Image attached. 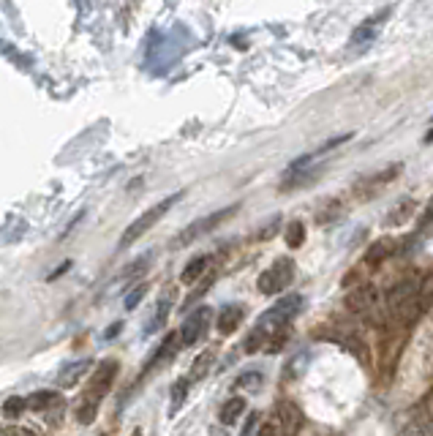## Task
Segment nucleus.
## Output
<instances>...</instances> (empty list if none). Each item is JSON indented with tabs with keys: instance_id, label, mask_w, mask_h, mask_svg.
I'll list each match as a JSON object with an SVG mask.
<instances>
[{
	"instance_id": "f257e3e1",
	"label": "nucleus",
	"mask_w": 433,
	"mask_h": 436,
	"mask_svg": "<svg viewBox=\"0 0 433 436\" xmlns=\"http://www.w3.org/2000/svg\"><path fill=\"white\" fill-rule=\"evenodd\" d=\"M180 199H183V191H177V194H169V197H164V199H161V202H156V205H153L150 210H145V213H142V216L136 218V221L131 224L129 229L123 232V237H120V248H129L131 243H136V240H139V237H142V235H145V232H147L150 226H156V224H158L161 218L167 216V213L172 210L174 205L180 202Z\"/></svg>"
},
{
	"instance_id": "f03ea898",
	"label": "nucleus",
	"mask_w": 433,
	"mask_h": 436,
	"mask_svg": "<svg viewBox=\"0 0 433 436\" xmlns=\"http://www.w3.org/2000/svg\"><path fill=\"white\" fill-rule=\"evenodd\" d=\"M237 210H240V205H229V208H223V210H216V213H210V216H202L199 221L188 224V226H185V229L172 240V248H185V246H191L194 240L210 235L216 226H221L223 221H229Z\"/></svg>"
},
{
	"instance_id": "7ed1b4c3",
	"label": "nucleus",
	"mask_w": 433,
	"mask_h": 436,
	"mask_svg": "<svg viewBox=\"0 0 433 436\" xmlns=\"http://www.w3.org/2000/svg\"><path fill=\"white\" fill-rule=\"evenodd\" d=\"M295 273H297V267H295V260H289V257H278V260L273 262L264 273L259 275V292L261 295H281L292 281H295Z\"/></svg>"
},
{
	"instance_id": "20e7f679",
	"label": "nucleus",
	"mask_w": 433,
	"mask_h": 436,
	"mask_svg": "<svg viewBox=\"0 0 433 436\" xmlns=\"http://www.w3.org/2000/svg\"><path fill=\"white\" fill-rule=\"evenodd\" d=\"M210 322H213V311L208 305H202L194 314H188L185 322H183V327H180V344L183 347H194L196 341H202L205 333H208V327H210Z\"/></svg>"
},
{
	"instance_id": "39448f33",
	"label": "nucleus",
	"mask_w": 433,
	"mask_h": 436,
	"mask_svg": "<svg viewBox=\"0 0 433 436\" xmlns=\"http://www.w3.org/2000/svg\"><path fill=\"white\" fill-rule=\"evenodd\" d=\"M118 368H120V365H118V360H104V363L95 368V374H93L90 385H87L85 401L101 403V398L112 390V382H115V376H118Z\"/></svg>"
},
{
	"instance_id": "423d86ee",
	"label": "nucleus",
	"mask_w": 433,
	"mask_h": 436,
	"mask_svg": "<svg viewBox=\"0 0 433 436\" xmlns=\"http://www.w3.org/2000/svg\"><path fill=\"white\" fill-rule=\"evenodd\" d=\"M243 316H246V311H243V305L237 303H226L221 311H218L216 316V327L221 336H232L240 325H243Z\"/></svg>"
},
{
	"instance_id": "0eeeda50",
	"label": "nucleus",
	"mask_w": 433,
	"mask_h": 436,
	"mask_svg": "<svg viewBox=\"0 0 433 436\" xmlns=\"http://www.w3.org/2000/svg\"><path fill=\"white\" fill-rule=\"evenodd\" d=\"M382 22H385V17H371L362 25H357L354 33H351V46H368V44L376 42V36L382 30Z\"/></svg>"
},
{
	"instance_id": "6e6552de",
	"label": "nucleus",
	"mask_w": 433,
	"mask_h": 436,
	"mask_svg": "<svg viewBox=\"0 0 433 436\" xmlns=\"http://www.w3.org/2000/svg\"><path fill=\"white\" fill-rule=\"evenodd\" d=\"M243 415H246V398L234 395V398H229V401L221 406V412H218V420H221L223 426H234V423H237Z\"/></svg>"
},
{
	"instance_id": "1a4fd4ad",
	"label": "nucleus",
	"mask_w": 433,
	"mask_h": 436,
	"mask_svg": "<svg viewBox=\"0 0 433 436\" xmlns=\"http://www.w3.org/2000/svg\"><path fill=\"white\" fill-rule=\"evenodd\" d=\"M87 365H90V360H74V363H68V365L57 374V385H60V388H74V385L85 376Z\"/></svg>"
},
{
	"instance_id": "9d476101",
	"label": "nucleus",
	"mask_w": 433,
	"mask_h": 436,
	"mask_svg": "<svg viewBox=\"0 0 433 436\" xmlns=\"http://www.w3.org/2000/svg\"><path fill=\"white\" fill-rule=\"evenodd\" d=\"M169 311H172V295L167 292L158 305H156V314L150 316V322H147V327H145V336H150V333H156V330H161L164 325H167V316H169Z\"/></svg>"
},
{
	"instance_id": "9b49d317",
	"label": "nucleus",
	"mask_w": 433,
	"mask_h": 436,
	"mask_svg": "<svg viewBox=\"0 0 433 436\" xmlns=\"http://www.w3.org/2000/svg\"><path fill=\"white\" fill-rule=\"evenodd\" d=\"M150 262H153V254H142V257H136V260L131 262L129 267L118 275V281H123V284H133V281H139V278L150 270Z\"/></svg>"
},
{
	"instance_id": "f8f14e48",
	"label": "nucleus",
	"mask_w": 433,
	"mask_h": 436,
	"mask_svg": "<svg viewBox=\"0 0 433 436\" xmlns=\"http://www.w3.org/2000/svg\"><path fill=\"white\" fill-rule=\"evenodd\" d=\"M395 251H398V243H395L392 237H382V240H376V246H371V248H368L365 260L371 262V264H379V262L390 260Z\"/></svg>"
},
{
	"instance_id": "ddd939ff",
	"label": "nucleus",
	"mask_w": 433,
	"mask_h": 436,
	"mask_svg": "<svg viewBox=\"0 0 433 436\" xmlns=\"http://www.w3.org/2000/svg\"><path fill=\"white\" fill-rule=\"evenodd\" d=\"M208 260L210 257H196V260H191L185 267H183V273H180V281L183 284H188V287H194L202 275H205V270H208Z\"/></svg>"
},
{
	"instance_id": "4468645a",
	"label": "nucleus",
	"mask_w": 433,
	"mask_h": 436,
	"mask_svg": "<svg viewBox=\"0 0 433 436\" xmlns=\"http://www.w3.org/2000/svg\"><path fill=\"white\" fill-rule=\"evenodd\" d=\"M183 347V344H180V336H177V333H169V336H167V338H164V341H161V347L156 349V354H153V360H150V363H147V368H153V365H158V363H164V360H169V357H172L174 352H177V349Z\"/></svg>"
},
{
	"instance_id": "2eb2a0df",
	"label": "nucleus",
	"mask_w": 433,
	"mask_h": 436,
	"mask_svg": "<svg viewBox=\"0 0 433 436\" xmlns=\"http://www.w3.org/2000/svg\"><path fill=\"white\" fill-rule=\"evenodd\" d=\"M188 388H191V379L188 376H180L172 385V398H169V415H177L180 406L185 403V395H188Z\"/></svg>"
},
{
	"instance_id": "dca6fc26",
	"label": "nucleus",
	"mask_w": 433,
	"mask_h": 436,
	"mask_svg": "<svg viewBox=\"0 0 433 436\" xmlns=\"http://www.w3.org/2000/svg\"><path fill=\"white\" fill-rule=\"evenodd\" d=\"M28 406H33L36 412H49L52 406H60V395L52 390H44V392H36V395H30L28 398Z\"/></svg>"
},
{
	"instance_id": "f3484780",
	"label": "nucleus",
	"mask_w": 433,
	"mask_h": 436,
	"mask_svg": "<svg viewBox=\"0 0 433 436\" xmlns=\"http://www.w3.org/2000/svg\"><path fill=\"white\" fill-rule=\"evenodd\" d=\"M374 303H376V292H374L371 287L354 289V292L349 295V305H351L354 311H365V308H371Z\"/></svg>"
},
{
	"instance_id": "a211bd4d",
	"label": "nucleus",
	"mask_w": 433,
	"mask_h": 436,
	"mask_svg": "<svg viewBox=\"0 0 433 436\" xmlns=\"http://www.w3.org/2000/svg\"><path fill=\"white\" fill-rule=\"evenodd\" d=\"M303 237H305L303 221H292V224H286V229H284V240H286L289 248H300V246H303Z\"/></svg>"
},
{
	"instance_id": "6ab92c4d",
	"label": "nucleus",
	"mask_w": 433,
	"mask_h": 436,
	"mask_svg": "<svg viewBox=\"0 0 433 436\" xmlns=\"http://www.w3.org/2000/svg\"><path fill=\"white\" fill-rule=\"evenodd\" d=\"M213 360H216V354H213L210 349H208V352H202V354L194 360V365H191V376H188V379H202V376L210 371Z\"/></svg>"
},
{
	"instance_id": "aec40b11",
	"label": "nucleus",
	"mask_w": 433,
	"mask_h": 436,
	"mask_svg": "<svg viewBox=\"0 0 433 436\" xmlns=\"http://www.w3.org/2000/svg\"><path fill=\"white\" fill-rule=\"evenodd\" d=\"M25 409H28V398L11 395V398H6V401H3V415H6V417H11V420H14V417H19Z\"/></svg>"
},
{
	"instance_id": "412c9836",
	"label": "nucleus",
	"mask_w": 433,
	"mask_h": 436,
	"mask_svg": "<svg viewBox=\"0 0 433 436\" xmlns=\"http://www.w3.org/2000/svg\"><path fill=\"white\" fill-rule=\"evenodd\" d=\"M145 295H147V284H139V287H133V289H131L129 295H126V311H133V308H136V305L142 303V298H145Z\"/></svg>"
},
{
	"instance_id": "4be33fe9",
	"label": "nucleus",
	"mask_w": 433,
	"mask_h": 436,
	"mask_svg": "<svg viewBox=\"0 0 433 436\" xmlns=\"http://www.w3.org/2000/svg\"><path fill=\"white\" fill-rule=\"evenodd\" d=\"M259 382H261L259 374H246V376H240V379L234 382V388H237V390H240V388H257Z\"/></svg>"
},
{
	"instance_id": "5701e85b",
	"label": "nucleus",
	"mask_w": 433,
	"mask_h": 436,
	"mask_svg": "<svg viewBox=\"0 0 433 436\" xmlns=\"http://www.w3.org/2000/svg\"><path fill=\"white\" fill-rule=\"evenodd\" d=\"M257 434H259V436H278V426L270 420V423H264V426H261Z\"/></svg>"
},
{
	"instance_id": "b1692460",
	"label": "nucleus",
	"mask_w": 433,
	"mask_h": 436,
	"mask_svg": "<svg viewBox=\"0 0 433 436\" xmlns=\"http://www.w3.org/2000/svg\"><path fill=\"white\" fill-rule=\"evenodd\" d=\"M275 226H278V218H273V221H270V224H267V226L261 229V232H259V240H267V235H273V232H275Z\"/></svg>"
},
{
	"instance_id": "393cba45",
	"label": "nucleus",
	"mask_w": 433,
	"mask_h": 436,
	"mask_svg": "<svg viewBox=\"0 0 433 436\" xmlns=\"http://www.w3.org/2000/svg\"><path fill=\"white\" fill-rule=\"evenodd\" d=\"M6 436H36L30 428H6Z\"/></svg>"
},
{
	"instance_id": "a878e982",
	"label": "nucleus",
	"mask_w": 433,
	"mask_h": 436,
	"mask_svg": "<svg viewBox=\"0 0 433 436\" xmlns=\"http://www.w3.org/2000/svg\"><path fill=\"white\" fill-rule=\"evenodd\" d=\"M423 216H425L423 218V224H431L433 221V199L428 202V208H425V213H423Z\"/></svg>"
},
{
	"instance_id": "bb28decb",
	"label": "nucleus",
	"mask_w": 433,
	"mask_h": 436,
	"mask_svg": "<svg viewBox=\"0 0 433 436\" xmlns=\"http://www.w3.org/2000/svg\"><path fill=\"white\" fill-rule=\"evenodd\" d=\"M254 423H257V415H248V423H246V428H243V434H251V428H254Z\"/></svg>"
},
{
	"instance_id": "cd10ccee",
	"label": "nucleus",
	"mask_w": 433,
	"mask_h": 436,
	"mask_svg": "<svg viewBox=\"0 0 433 436\" xmlns=\"http://www.w3.org/2000/svg\"><path fill=\"white\" fill-rule=\"evenodd\" d=\"M425 139H428V142H433V131H431V134H428V136H425Z\"/></svg>"
},
{
	"instance_id": "c85d7f7f",
	"label": "nucleus",
	"mask_w": 433,
	"mask_h": 436,
	"mask_svg": "<svg viewBox=\"0 0 433 436\" xmlns=\"http://www.w3.org/2000/svg\"><path fill=\"white\" fill-rule=\"evenodd\" d=\"M133 436H142V431H139V428H136V431H133Z\"/></svg>"
},
{
	"instance_id": "c756f323",
	"label": "nucleus",
	"mask_w": 433,
	"mask_h": 436,
	"mask_svg": "<svg viewBox=\"0 0 433 436\" xmlns=\"http://www.w3.org/2000/svg\"><path fill=\"white\" fill-rule=\"evenodd\" d=\"M101 436H107V434H101Z\"/></svg>"
}]
</instances>
